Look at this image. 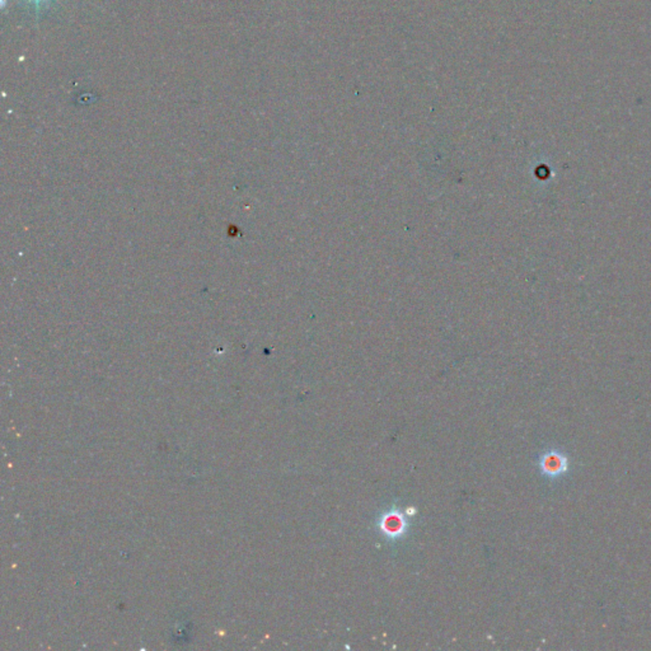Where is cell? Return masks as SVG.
Returning <instances> with one entry per match:
<instances>
[{
    "label": "cell",
    "instance_id": "6da1fadb",
    "mask_svg": "<svg viewBox=\"0 0 651 651\" xmlns=\"http://www.w3.org/2000/svg\"><path fill=\"white\" fill-rule=\"evenodd\" d=\"M542 471L548 476H557L567 469V459L557 453H548L542 459Z\"/></svg>",
    "mask_w": 651,
    "mask_h": 651
},
{
    "label": "cell",
    "instance_id": "7a4b0ae2",
    "mask_svg": "<svg viewBox=\"0 0 651 651\" xmlns=\"http://www.w3.org/2000/svg\"><path fill=\"white\" fill-rule=\"evenodd\" d=\"M382 530L390 537L401 535L402 530H405V520L401 515L390 514L388 517L384 518Z\"/></svg>",
    "mask_w": 651,
    "mask_h": 651
},
{
    "label": "cell",
    "instance_id": "3957f363",
    "mask_svg": "<svg viewBox=\"0 0 651 651\" xmlns=\"http://www.w3.org/2000/svg\"><path fill=\"white\" fill-rule=\"evenodd\" d=\"M32 1H35V3H36L37 6H40V4H41V3H43V0H32Z\"/></svg>",
    "mask_w": 651,
    "mask_h": 651
}]
</instances>
